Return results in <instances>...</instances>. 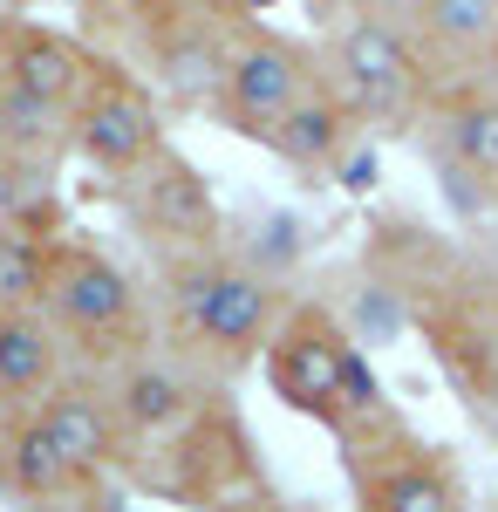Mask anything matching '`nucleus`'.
<instances>
[{"mask_svg": "<svg viewBox=\"0 0 498 512\" xmlns=\"http://www.w3.org/2000/svg\"><path fill=\"white\" fill-rule=\"evenodd\" d=\"M287 308V287L267 260H253L246 246H205L185 260H164V321H171V349L198 355L212 376H239L267 355V335Z\"/></svg>", "mask_w": 498, "mask_h": 512, "instance_id": "1", "label": "nucleus"}, {"mask_svg": "<svg viewBox=\"0 0 498 512\" xmlns=\"http://www.w3.org/2000/svg\"><path fill=\"white\" fill-rule=\"evenodd\" d=\"M260 369H267L273 396L294 417L321 424L328 437L389 403L376 369H369V342H355V328L328 301H287L280 321H273V335H267Z\"/></svg>", "mask_w": 498, "mask_h": 512, "instance_id": "2", "label": "nucleus"}, {"mask_svg": "<svg viewBox=\"0 0 498 512\" xmlns=\"http://www.w3.org/2000/svg\"><path fill=\"white\" fill-rule=\"evenodd\" d=\"M335 444H342L348 499L362 512H458L471 499L451 444L423 437L396 403L355 417L348 431H335Z\"/></svg>", "mask_w": 498, "mask_h": 512, "instance_id": "3", "label": "nucleus"}, {"mask_svg": "<svg viewBox=\"0 0 498 512\" xmlns=\"http://www.w3.org/2000/svg\"><path fill=\"white\" fill-rule=\"evenodd\" d=\"M321 69L348 96V110L362 117L369 137H417L423 103L437 89L410 28L389 14H342L321 41Z\"/></svg>", "mask_w": 498, "mask_h": 512, "instance_id": "4", "label": "nucleus"}, {"mask_svg": "<svg viewBox=\"0 0 498 512\" xmlns=\"http://www.w3.org/2000/svg\"><path fill=\"white\" fill-rule=\"evenodd\" d=\"M41 308H48V321L62 328V342H76L89 362L123 369L130 355L151 349L144 294H137L130 274L116 267L110 253H96V246H69V239H55V246H48Z\"/></svg>", "mask_w": 498, "mask_h": 512, "instance_id": "5", "label": "nucleus"}, {"mask_svg": "<svg viewBox=\"0 0 498 512\" xmlns=\"http://www.w3.org/2000/svg\"><path fill=\"white\" fill-rule=\"evenodd\" d=\"M137 478L144 492L185 499V506H232V499H267V478L253 458V431L239 417V403L226 390L198 410L185 431H171L164 444L137 451Z\"/></svg>", "mask_w": 498, "mask_h": 512, "instance_id": "6", "label": "nucleus"}, {"mask_svg": "<svg viewBox=\"0 0 498 512\" xmlns=\"http://www.w3.org/2000/svg\"><path fill=\"white\" fill-rule=\"evenodd\" d=\"M314 82H321V41L280 35V28H267L253 14L239 28V41H232V62L219 76V96H212V123L226 137L267 144V130L301 103Z\"/></svg>", "mask_w": 498, "mask_h": 512, "instance_id": "7", "label": "nucleus"}, {"mask_svg": "<svg viewBox=\"0 0 498 512\" xmlns=\"http://www.w3.org/2000/svg\"><path fill=\"white\" fill-rule=\"evenodd\" d=\"M116 192H123V212H130L137 239L157 253V267L232 239L226 205H219V192H212V178H205L185 151H171V144H157L137 171H123Z\"/></svg>", "mask_w": 498, "mask_h": 512, "instance_id": "8", "label": "nucleus"}, {"mask_svg": "<svg viewBox=\"0 0 498 512\" xmlns=\"http://www.w3.org/2000/svg\"><path fill=\"white\" fill-rule=\"evenodd\" d=\"M246 21H253V0H178L171 14H157L137 35L144 62H151V89H164L185 110H212Z\"/></svg>", "mask_w": 498, "mask_h": 512, "instance_id": "9", "label": "nucleus"}, {"mask_svg": "<svg viewBox=\"0 0 498 512\" xmlns=\"http://www.w3.org/2000/svg\"><path fill=\"white\" fill-rule=\"evenodd\" d=\"M417 144L451 178V192H471L498 212V76L437 82L423 103Z\"/></svg>", "mask_w": 498, "mask_h": 512, "instance_id": "10", "label": "nucleus"}, {"mask_svg": "<svg viewBox=\"0 0 498 512\" xmlns=\"http://www.w3.org/2000/svg\"><path fill=\"white\" fill-rule=\"evenodd\" d=\"M219 390H226V376H212L198 355L157 349V342L144 355H130L123 369H110V403H116V417H123V431H130L137 451H151L171 431H185ZM137 451H130V465H137Z\"/></svg>", "mask_w": 498, "mask_h": 512, "instance_id": "11", "label": "nucleus"}, {"mask_svg": "<svg viewBox=\"0 0 498 512\" xmlns=\"http://www.w3.org/2000/svg\"><path fill=\"white\" fill-rule=\"evenodd\" d=\"M69 144L82 151V164H96L103 178H123L164 144V110H157L151 82L123 76V69H96V82L82 89L76 123H69Z\"/></svg>", "mask_w": 498, "mask_h": 512, "instance_id": "12", "label": "nucleus"}, {"mask_svg": "<svg viewBox=\"0 0 498 512\" xmlns=\"http://www.w3.org/2000/svg\"><path fill=\"white\" fill-rule=\"evenodd\" d=\"M437 82L492 76L498 62V0H403L396 14Z\"/></svg>", "mask_w": 498, "mask_h": 512, "instance_id": "13", "label": "nucleus"}, {"mask_svg": "<svg viewBox=\"0 0 498 512\" xmlns=\"http://www.w3.org/2000/svg\"><path fill=\"white\" fill-rule=\"evenodd\" d=\"M362 137H369V130H362V117L348 110V96L328 82V69H321V82H314L301 103H294V110L267 130V151L280 164H294V171H328V178H335Z\"/></svg>", "mask_w": 498, "mask_h": 512, "instance_id": "14", "label": "nucleus"}, {"mask_svg": "<svg viewBox=\"0 0 498 512\" xmlns=\"http://www.w3.org/2000/svg\"><path fill=\"white\" fill-rule=\"evenodd\" d=\"M35 417L48 424V437L76 458V465H89V472H110V465H130V431H123V417H116L110 390H82V383H48V390L35 396Z\"/></svg>", "mask_w": 498, "mask_h": 512, "instance_id": "15", "label": "nucleus"}, {"mask_svg": "<svg viewBox=\"0 0 498 512\" xmlns=\"http://www.w3.org/2000/svg\"><path fill=\"white\" fill-rule=\"evenodd\" d=\"M62 369V328L41 301H0V403H35Z\"/></svg>", "mask_w": 498, "mask_h": 512, "instance_id": "16", "label": "nucleus"}, {"mask_svg": "<svg viewBox=\"0 0 498 512\" xmlns=\"http://www.w3.org/2000/svg\"><path fill=\"white\" fill-rule=\"evenodd\" d=\"M103 478L110 472H89V465H76L55 437H48V424H41L35 410L7 431V485L21 492V499H69V492H82V499H103Z\"/></svg>", "mask_w": 498, "mask_h": 512, "instance_id": "17", "label": "nucleus"}, {"mask_svg": "<svg viewBox=\"0 0 498 512\" xmlns=\"http://www.w3.org/2000/svg\"><path fill=\"white\" fill-rule=\"evenodd\" d=\"M96 69L103 62H89L69 35H48V28H14L7 48H0V76H14L21 89H35L48 103H69V110L82 103V89L96 82Z\"/></svg>", "mask_w": 498, "mask_h": 512, "instance_id": "18", "label": "nucleus"}, {"mask_svg": "<svg viewBox=\"0 0 498 512\" xmlns=\"http://www.w3.org/2000/svg\"><path fill=\"white\" fill-rule=\"evenodd\" d=\"M41 205H35V171L21 151H7L0 144V233H14V226H35Z\"/></svg>", "mask_w": 498, "mask_h": 512, "instance_id": "19", "label": "nucleus"}, {"mask_svg": "<svg viewBox=\"0 0 498 512\" xmlns=\"http://www.w3.org/2000/svg\"><path fill=\"white\" fill-rule=\"evenodd\" d=\"M96 7H110L103 21H116V28H130V35H144L157 14H171L178 0H96Z\"/></svg>", "mask_w": 498, "mask_h": 512, "instance_id": "20", "label": "nucleus"}, {"mask_svg": "<svg viewBox=\"0 0 498 512\" xmlns=\"http://www.w3.org/2000/svg\"><path fill=\"white\" fill-rule=\"evenodd\" d=\"M314 7H321V28L342 21V14H389V21L403 14V0H314Z\"/></svg>", "mask_w": 498, "mask_h": 512, "instance_id": "21", "label": "nucleus"}]
</instances>
